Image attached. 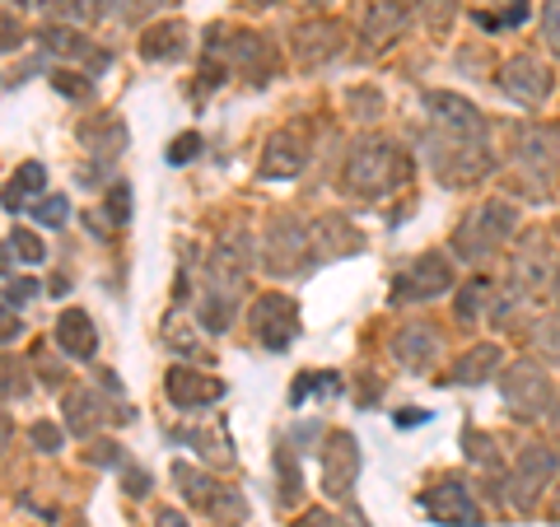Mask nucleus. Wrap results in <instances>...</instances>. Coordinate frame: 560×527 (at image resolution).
Returning <instances> with one entry per match:
<instances>
[{
    "label": "nucleus",
    "mask_w": 560,
    "mask_h": 527,
    "mask_svg": "<svg viewBox=\"0 0 560 527\" xmlns=\"http://www.w3.org/2000/svg\"><path fill=\"white\" fill-rule=\"evenodd\" d=\"M5 5H10V10H14V0H5Z\"/></svg>",
    "instance_id": "473e14b6"
},
{
    "label": "nucleus",
    "mask_w": 560,
    "mask_h": 527,
    "mask_svg": "<svg viewBox=\"0 0 560 527\" xmlns=\"http://www.w3.org/2000/svg\"><path fill=\"white\" fill-rule=\"evenodd\" d=\"M183 38H187L183 24H160V28H150V33H145V57H150V61H160V57H183Z\"/></svg>",
    "instance_id": "f3484780"
},
{
    "label": "nucleus",
    "mask_w": 560,
    "mask_h": 527,
    "mask_svg": "<svg viewBox=\"0 0 560 527\" xmlns=\"http://www.w3.org/2000/svg\"><path fill=\"white\" fill-rule=\"evenodd\" d=\"M84 140H90L98 154H117L127 131H121V121H103V127H84Z\"/></svg>",
    "instance_id": "6ab92c4d"
},
{
    "label": "nucleus",
    "mask_w": 560,
    "mask_h": 527,
    "mask_svg": "<svg viewBox=\"0 0 560 527\" xmlns=\"http://www.w3.org/2000/svg\"><path fill=\"white\" fill-rule=\"evenodd\" d=\"M43 183H47V173H43V164H24L20 173H14V191H43Z\"/></svg>",
    "instance_id": "4be33fe9"
},
{
    "label": "nucleus",
    "mask_w": 560,
    "mask_h": 527,
    "mask_svg": "<svg viewBox=\"0 0 560 527\" xmlns=\"http://www.w3.org/2000/svg\"><path fill=\"white\" fill-rule=\"evenodd\" d=\"M160 527H187L183 514H160Z\"/></svg>",
    "instance_id": "7c9ffc66"
},
{
    "label": "nucleus",
    "mask_w": 560,
    "mask_h": 527,
    "mask_svg": "<svg viewBox=\"0 0 560 527\" xmlns=\"http://www.w3.org/2000/svg\"><path fill=\"white\" fill-rule=\"evenodd\" d=\"M57 341L70 350V355L90 360V355H94V346H98V337H94V323H90V313H84V308H66L61 318H57Z\"/></svg>",
    "instance_id": "9b49d317"
},
{
    "label": "nucleus",
    "mask_w": 560,
    "mask_h": 527,
    "mask_svg": "<svg viewBox=\"0 0 560 527\" xmlns=\"http://www.w3.org/2000/svg\"><path fill=\"white\" fill-rule=\"evenodd\" d=\"M33 444H43V448H61V434L51 430V425H38V430H33Z\"/></svg>",
    "instance_id": "cd10ccee"
},
{
    "label": "nucleus",
    "mask_w": 560,
    "mask_h": 527,
    "mask_svg": "<svg viewBox=\"0 0 560 527\" xmlns=\"http://www.w3.org/2000/svg\"><path fill=\"white\" fill-rule=\"evenodd\" d=\"M430 10H434V33H440L453 20V0H420V14H425V20H430Z\"/></svg>",
    "instance_id": "b1692460"
},
{
    "label": "nucleus",
    "mask_w": 560,
    "mask_h": 527,
    "mask_svg": "<svg viewBox=\"0 0 560 527\" xmlns=\"http://www.w3.org/2000/svg\"><path fill=\"white\" fill-rule=\"evenodd\" d=\"M300 527H337V518H327V514H308V518H300Z\"/></svg>",
    "instance_id": "c85d7f7f"
},
{
    "label": "nucleus",
    "mask_w": 560,
    "mask_h": 527,
    "mask_svg": "<svg viewBox=\"0 0 560 527\" xmlns=\"http://www.w3.org/2000/svg\"><path fill=\"white\" fill-rule=\"evenodd\" d=\"M541 33H547V43L560 51V0H547V5H541Z\"/></svg>",
    "instance_id": "412c9836"
},
{
    "label": "nucleus",
    "mask_w": 560,
    "mask_h": 527,
    "mask_svg": "<svg viewBox=\"0 0 560 527\" xmlns=\"http://www.w3.org/2000/svg\"><path fill=\"white\" fill-rule=\"evenodd\" d=\"M253 331L261 337V346L285 350V346L294 341V331H300V308H294V298L267 294V298H261V304L253 308Z\"/></svg>",
    "instance_id": "f03ea898"
},
{
    "label": "nucleus",
    "mask_w": 560,
    "mask_h": 527,
    "mask_svg": "<svg viewBox=\"0 0 560 527\" xmlns=\"http://www.w3.org/2000/svg\"><path fill=\"white\" fill-rule=\"evenodd\" d=\"M224 388L215 378L206 374H191V368H173L168 374V401L173 407H206V401H215Z\"/></svg>",
    "instance_id": "6e6552de"
},
{
    "label": "nucleus",
    "mask_w": 560,
    "mask_h": 527,
    "mask_svg": "<svg viewBox=\"0 0 560 527\" xmlns=\"http://www.w3.org/2000/svg\"><path fill=\"white\" fill-rule=\"evenodd\" d=\"M401 20H407V14H401L397 0H374L370 24H364V38H370V43H388L393 33L401 28Z\"/></svg>",
    "instance_id": "dca6fc26"
},
{
    "label": "nucleus",
    "mask_w": 560,
    "mask_h": 527,
    "mask_svg": "<svg viewBox=\"0 0 560 527\" xmlns=\"http://www.w3.org/2000/svg\"><path fill=\"white\" fill-rule=\"evenodd\" d=\"M500 364V350L495 346H481V350H471V360L458 364V383H481L486 368H495Z\"/></svg>",
    "instance_id": "a211bd4d"
},
{
    "label": "nucleus",
    "mask_w": 560,
    "mask_h": 527,
    "mask_svg": "<svg viewBox=\"0 0 560 527\" xmlns=\"http://www.w3.org/2000/svg\"><path fill=\"white\" fill-rule=\"evenodd\" d=\"M430 103V113H440V121L444 127H453V131H471V136H481V113L471 108V103H463V98H453V94H430L425 98Z\"/></svg>",
    "instance_id": "f8f14e48"
},
{
    "label": "nucleus",
    "mask_w": 560,
    "mask_h": 527,
    "mask_svg": "<svg viewBox=\"0 0 560 527\" xmlns=\"http://www.w3.org/2000/svg\"><path fill=\"white\" fill-rule=\"evenodd\" d=\"M500 383H504V401H510L523 420H533L551 407V378H547V368H537L533 360H518Z\"/></svg>",
    "instance_id": "f257e3e1"
},
{
    "label": "nucleus",
    "mask_w": 560,
    "mask_h": 527,
    "mask_svg": "<svg viewBox=\"0 0 560 527\" xmlns=\"http://www.w3.org/2000/svg\"><path fill=\"white\" fill-rule=\"evenodd\" d=\"M425 508H430V518H440L448 527H463V523H477V504H471V495L463 485H453L444 481L440 490H430L425 495Z\"/></svg>",
    "instance_id": "39448f33"
},
{
    "label": "nucleus",
    "mask_w": 560,
    "mask_h": 527,
    "mask_svg": "<svg viewBox=\"0 0 560 527\" xmlns=\"http://www.w3.org/2000/svg\"><path fill=\"white\" fill-rule=\"evenodd\" d=\"M308 234L304 230H294V224H276L271 230V271H304V261H308Z\"/></svg>",
    "instance_id": "0eeeda50"
},
{
    "label": "nucleus",
    "mask_w": 560,
    "mask_h": 527,
    "mask_svg": "<svg viewBox=\"0 0 560 527\" xmlns=\"http://www.w3.org/2000/svg\"><path fill=\"white\" fill-rule=\"evenodd\" d=\"M33 280H5V298H10V308H20V298H33Z\"/></svg>",
    "instance_id": "bb28decb"
},
{
    "label": "nucleus",
    "mask_w": 560,
    "mask_h": 527,
    "mask_svg": "<svg viewBox=\"0 0 560 527\" xmlns=\"http://www.w3.org/2000/svg\"><path fill=\"white\" fill-rule=\"evenodd\" d=\"M80 5H84V10H90V14H103V10H108V5H113V0H80Z\"/></svg>",
    "instance_id": "c756f323"
},
{
    "label": "nucleus",
    "mask_w": 560,
    "mask_h": 527,
    "mask_svg": "<svg viewBox=\"0 0 560 527\" xmlns=\"http://www.w3.org/2000/svg\"><path fill=\"white\" fill-rule=\"evenodd\" d=\"M197 150H201V136H191V131H187V136H178V140L168 145V160H173V164H187Z\"/></svg>",
    "instance_id": "5701e85b"
},
{
    "label": "nucleus",
    "mask_w": 560,
    "mask_h": 527,
    "mask_svg": "<svg viewBox=\"0 0 560 527\" xmlns=\"http://www.w3.org/2000/svg\"><path fill=\"white\" fill-rule=\"evenodd\" d=\"M551 471H556V458L547 448H523V458H518V477H514V490H518V504H528L541 485L551 481Z\"/></svg>",
    "instance_id": "9d476101"
},
{
    "label": "nucleus",
    "mask_w": 560,
    "mask_h": 527,
    "mask_svg": "<svg viewBox=\"0 0 560 527\" xmlns=\"http://www.w3.org/2000/svg\"><path fill=\"white\" fill-rule=\"evenodd\" d=\"M448 290V267L444 257H420L416 267L397 280V294L401 298H430V294H444Z\"/></svg>",
    "instance_id": "423d86ee"
},
{
    "label": "nucleus",
    "mask_w": 560,
    "mask_h": 527,
    "mask_svg": "<svg viewBox=\"0 0 560 527\" xmlns=\"http://www.w3.org/2000/svg\"><path fill=\"white\" fill-rule=\"evenodd\" d=\"M393 355H397L401 364H411V368H425V364L434 360V331H430V327H407V331H397Z\"/></svg>",
    "instance_id": "4468645a"
},
{
    "label": "nucleus",
    "mask_w": 560,
    "mask_h": 527,
    "mask_svg": "<svg viewBox=\"0 0 560 527\" xmlns=\"http://www.w3.org/2000/svg\"><path fill=\"white\" fill-rule=\"evenodd\" d=\"M243 267H230V261H224V253L215 257V280H220V285H224V280H234ZM230 318H234V304H230V290H224V294H210L206 298V308H201V323L210 327V331H224V327H230Z\"/></svg>",
    "instance_id": "ddd939ff"
},
{
    "label": "nucleus",
    "mask_w": 560,
    "mask_h": 527,
    "mask_svg": "<svg viewBox=\"0 0 560 527\" xmlns=\"http://www.w3.org/2000/svg\"><path fill=\"white\" fill-rule=\"evenodd\" d=\"M253 5H271V0H253Z\"/></svg>",
    "instance_id": "2f4dec72"
},
{
    "label": "nucleus",
    "mask_w": 560,
    "mask_h": 527,
    "mask_svg": "<svg viewBox=\"0 0 560 527\" xmlns=\"http://www.w3.org/2000/svg\"><path fill=\"white\" fill-rule=\"evenodd\" d=\"M70 215V206H66V197H47L43 206H38V220L43 224H61Z\"/></svg>",
    "instance_id": "393cba45"
},
{
    "label": "nucleus",
    "mask_w": 560,
    "mask_h": 527,
    "mask_svg": "<svg viewBox=\"0 0 560 527\" xmlns=\"http://www.w3.org/2000/svg\"><path fill=\"white\" fill-rule=\"evenodd\" d=\"M393 173H397V150L393 145H364L355 160H350L346 178L355 191H364V197H378V191L393 187Z\"/></svg>",
    "instance_id": "7ed1b4c3"
},
{
    "label": "nucleus",
    "mask_w": 560,
    "mask_h": 527,
    "mask_svg": "<svg viewBox=\"0 0 560 527\" xmlns=\"http://www.w3.org/2000/svg\"><path fill=\"white\" fill-rule=\"evenodd\" d=\"M500 90L518 98V103H541L551 94V75H547V66H541L537 57H514L510 66L500 70Z\"/></svg>",
    "instance_id": "20e7f679"
},
{
    "label": "nucleus",
    "mask_w": 560,
    "mask_h": 527,
    "mask_svg": "<svg viewBox=\"0 0 560 527\" xmlns=\"http://www.w3.org/2000/svg\"><path fill=\"white\" fill-rule=\"evenodd\" d=\"M355 467H360L355 438H350V434H331L327 438V495H346V485H350V477H355Z\"/></svg>",
    "instance_id": "1a4fd4ad"
},
{
    "label": "nucleus",
    "mask_w": 560,
    "mask_h": 527,
    "mask_svg": "<svg viewBox=\"0 0 560 527\" xmlns=\"http://www.w3.org/2000/svg\"><path fill=\"white\" fill-rule=\"evenodd\" d=\"M10 248H14V253H20L24 261H43V243H38V238H33L28 230H14V234H10Z\"/></svg>",
    "instance_id": "aec40b11"
},
{
    "label": "nucleus",
    "mask_w": 560,
    "mask_h": 527,
    "mask_svg": "<svg viewBox=\"0 0 560 527\" xmlns=\"http://www.w3.org/2000/svg\"><path fill=\"white\" fill-rule=\"evenodd\" d=\"M271 160L267 164H261V173H267V178H276V173H280V178H290V173H300L304 168V154H300V140H294V136H280V140H271Z\"/></svg>",
    "instance_id": "2eb2a0df"
},
{
    "label": "nucleus",
    "mask_w": 560,
    "mask_h": 527,
    "mask_svg": "<svg viewBox=\"0 0 560 527\" xmlns=\"http://www.w3.org/2000/svg\"><path fill=\"white\" fill-rule=\"evenodd\" d=\"M108 210H113V224H127V215H131V191L127 187H113Z\"/></svg>",
    "instance_id": "a878e982"
}]
</instances>
